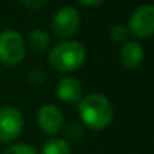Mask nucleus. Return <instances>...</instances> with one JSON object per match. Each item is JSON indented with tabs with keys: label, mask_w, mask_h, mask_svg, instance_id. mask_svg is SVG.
<instances>
[{
	"label": "nucleus",
	"mask_w": 154,
	"mask_h": 154,
	"mask_svg": "<svg viewBox=\"0 0 154 154\" xmlns=\"http://www.w3.org/2000/svg\"><path fill=\"white\" fill-rule=\"evenodd\" d=\"M41 130L47 134H56L63 127V115L54 104H44L36 115Z\"/></svg>",
	"instance_id": "0eeeda50"
},
{
	"label": "nucleus",
	"mask_w": 154,
	"mask_h": 154,
	"mask_svg": "<svg viewBox=\"0 0 154 154\" xmlns=\"http://www.w3.org/2000/svg\"><path fill=\"white\" fill-rule=\"evenodd\" d=\"M3 154H36V151L27 143H15L8 146Z\"/></svg>",
	"instance_id": "ddd939ff"
},
{
	"label": "nucleus",
	"mask_w": 154,
	"mask_h": 154,
	"mask_svg": "<svg viewBox=\"0 0 154 154\" xmlns=\"http://www.w3.org/2000/svg\"><path fill=\"white\" fill-rule=\"evenodd\" d=\"M119 56H121V62L125 68H136L143 60V48L139 42L128 41L122 45Z\"/></svg>",
	"instance_id": "1a4fd4ad"
},
{
	"label": "nucleus",
	"mask_w": 154,
	"mask_h": 154,
	"mask_svg": "<svg viewBox=\"0 0 154 154\" xmlns=\"http://www.w3.org/2000/svg\"><path fill=\"white\" fill-rule=\"evenodd\" d=\"M45 71L42 69V68H32L30 71H29V82L32 83V85H39V83H42L44 82V79H45Z\"/></svg>",
	"instance_id": "4468645a"
},
{
	"label": "nucleus",
	"mask_w": 154,
	"mask_h": 154,
	"mask_svg": "<svg viewBox=\"0 0 154 154\" xmlns=\"http://www.w3.org/2000/svg\"><path fill=\"white\" fill-rule=\"evenodd\" d=\"M86 59V50L85 47L72 39L60 41L57 42L48 53L50 65L62 72L74 71L80 68Z\"/></svg>",
	"instance_id": "f03ea898"
},
{
	"label": "nucleus",
	"mask_w": 154,
	"mask_h": 154,
	"mask_svg": "<svg viewBox=\"0 0 154 154\" xmlns=\"http://www.w3.org/2000/svg\"><path fill=\"white\" fill-rule=\"evenodd\" d=\"M26 42L15 30H3L0 33V62L17 65L24 59Z\"/></svg>",
	"instance_id": "7ed1b4c3"
},
{
	"label": "nucleus",
	"mask_w": 154,
	"mask_h": 154,
	"mask_svg": "<svg viewBox=\"0 0 154 154\" xmlns=\"http://www.w3.org/2000/svg\"><path fill=\"white\" fill-rule=\"evenodd\" d=\"M128 29H127V26H124V24H115L112 29H110V39L112 41H115V42H122V41H125L127 39V36H128Z\"/></svg>",
	"instance_id": "f8f14e48"
},
{
	"label": "nucleus",
	"mask_w": 154,
	"mask_h": 154,
	"mask_svg": "<svg viewBox=\"0 0 154 154\" xmlns=\"http://www.w3.org/2000/svg\"><path fill=\"white\" fill-rule=\"evenodd\" d=\"M23 5L26 6V8H29V9H39V8H42L44 5H45V2L44 0H41V2H29V0H24L23 2Z\"/></svg>",
	"instance_id": "2eb2a0df"
},
{
	"label": "nucleus",
	"mask_w": 154,
	"mask_h": 154,
	"mask_svg": "<svg viewBox=\"0 0 154 154\" xmlns=\"http://www.w3.org/2000/svg\"><path fill=\"white\" fill-rule=\"evenodd\" d=\"M80 5H83V6H97V5H101V0H95V2H86V0H80Z\"/></svg>",
	"instance_id": "dca6fc26"
},
{
	"label": "nucleus",
	"mask_w": 154,
	"mask_h": 154,
	"mask_svg": "<svg viewBox=\"0 0 154 154\" xmlns=\"http://www.w3.org/2000/svg\"><path fill=\"white\" fill-rule=\"evenodd\" d=\"M29 44L30 47L38 51V53H42L48 48V44H50V36L47 32L41 30V29H35L29 33Z\"/></svg>",
	"instance_id": "9b49d317"
},
{
	"label": "nucleus",
	"mask_w": 154,
	"mask_h": 154,
	"mask_svg": "<svg viewBox=\"0 0 154 154\" xmlns=\"http://www.w3.org/2000/svg\"><path fill=\"white\" fill-rule=\"evenodd\" d=\"M51 27L56 35L66 38L74 35L80 27V14L72 6H63L54 12Z\"/></svg>",
	"instance_id": "423d86ee"
},
{
	"label": "nucleus",
	"mask_w": 154,
	"mask_h": 154,
	"mask_svg": "<svg viewBox=\"0 0 154 154\" xmlns=\"http://www.w3.org/2000/svg\"><path fill=\"white\" fill-rule=\"evenodd\" d=\"M128 32L137 38H148L154 32V6L152 5H142L134 9L130 15Z\"/></svg>",
	"instance_id": "39448f33"
},
{
	"label": "nucleus",
	"mask_w": 154,
	"mask_h": 154,
	"mask_svg": "<svg viewBox=\"0 0 154 154\" xmlns=\"http://www.w3.org/2000/svg\"><path fill=\"white\" fill-rule=\"evenodd\" d=\"M0 72H2V66H0Z\"/></svg>",
	"instance_id": "f3484780"
},
{
	"label": "nucleus",
	"mask_w": 154,
	"mask_h": 154,
	"mask_svg": "<svg viewBox=\"0 0 154 154\" xmlns=\"http://www.w3.org/2000/svg\"><path fill=\"white\" fill-rule=\"evenodd\" d=\"M41 154H71V146L65 139L53 137L42 145Z\"/></svg>",
	"instance_id": "9d476101"
},
{
	"label": "nucleus",
	"mask_w": 154,
	"mask_h": 154,
	"mask_svg": "<svg viewBox=\"0 0 154 154\" xmlns=\"http://www.w3.org/2000/svg\"><path fill=\"white\" fill-rule=\"evenodd\" d=\"M79 115L92 130H103L113 119V107L106 95L89 94L79 101Z\"/></svg>",
	"instance_id": "f257e3e1"
},
{
	"label": "nucleus",
	"mask_w": 154,
	"mask_h": 154,
	"mask_svg": "<svg viewBox=\"0 0 154 154\" xmlns=\"http://www.w3.org/2000/svg\"><path fill=\"white\" fill-rule=\"evenodd\" d=\"M82 92H83L82 83L77 80L75 77H71V75L62 77L56 85V94L65 103L80 101L82 100Z\"/></svg>",
	"instance_id": "6e6552de"
},
{
	"label": "nucleus",
	"mask_w": 154,
	"mask_h": 154,
	"mask_svg": "<svg viewBox=\"0 0 154 154\" xmlns=\"http://www.w3.org/2000/svg\"><path fill=\"white\" fill-rule=\"evenodd\" d=\"M23 125L24 119L18 109L11 106L0 109V142H11L18 137Z\"/></svg>",
	"instance_id": "20e7f679"
}]
</instances>
